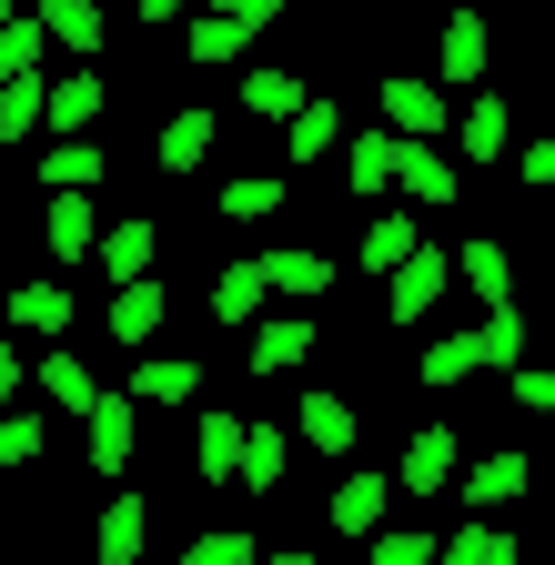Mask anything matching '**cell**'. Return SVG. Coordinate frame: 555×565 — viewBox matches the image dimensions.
Masks as SVG:
<instances>
[{"label": "cell", "mask_w": 555, "mask_h": 565, "mask_svg": "<svg viewBox=\"0 0 555 565\" xmlns=\"http://www.w3.org/2000/svg\"><path fill=\"white\" fill-rule=\"evenodd\" d=\"M384 121H394L404 141H435V131H455L465 111L445 102V82H425V71H394V82H384Z\"/></svg>", "instance_id": "1"}, {"label": "cell", "mask_w": 555, "mask_h": 565, "mask_svg": "<svg viewBox=\"0 0 555 565\" xmlns=\"http://www.w3.org/2000/svg\"><path fill=\"white\" fill-rule=\"evenodd\" d=\"M394 484H404V494H445V484H465V435H445V424L404 435V455H394Z\"/></svg>", "instance_id": "2"}, {"label": "cell", "mask_w": 555, "mask_h": 565, "mask_svg": "<svg viewBox=\"0 0 555 565\" xmlns=\"http://www.w3.org/2000/svg\"><path fill=\"white\" fill-rule=\"evenodd\" d=\"M243 455H253V424L202 404V414H192V475H202V484H243Z\"/></svg>", "instance_id": "3"}, {"label": "cell", "mask_w": 555, "mask_h": 565, "mask_svg": "<svg viewBox=\"0 0 555 565\" xmlns=\"http://www.w3.org/2000/svg\"><path fill=\"white\" fill-rule=\"evenodd\" d=\"M445 282H465V273H455V253H445V243H425L404 273H384V313H394V323H425Z\"/></svg>", "instance_id": "4"}, {"label": "cell", "mask_w": 555, "mask_h": 565, "mask_svg": "<svg viewBox=\"0 0 555 565\" xmlns=\"http://www.w3.org/2000/svg\"><path fill=\"white\" fill-rule=\"evenodd\" d=\"M41 253H51V263H92V253H102L92 192H51V202H41Z\"/></svg>", "instance_id": "5"}, {"label": "cell", "mask_w": 555, "mask_h": 565, "mask_svg": "<svg viewBox=\"0 0 555 565\" xmlns=\"http://www.w3.org/2000/svg\"><path fill=\"white\" fill-rule=\"evenodd\" d=\"M82 455H92V475H102V484H121V475H131V455H142V404L111 394V404L92 414V445H82Z\"/></svg>", "instance_id": "6"}, {"label": "cell", "mask_w": 555, "mask_h": 565, "mask_svg": "<svg viewBox=\"0 0 555 565\" xmlns=\"http://www.w3.org/2000/svg\"><path fill=\"white\" fill-rule=\"evenodd\" d=\"M384 505H394V475L354 465V475L333 484V505H323V525H333V535H384Z\"/></svg>", "instance_id": "7"}, {"label": "cell", "mask_w": 555, "mask_h": 565, "mask_svg": "<svg viewBox=\"0 0 555 565\" xmlns=\"http://www.w3.org/2000/svg\"><path fill=\"white\" fill-rule=\"evenodd\" d=\"M152 253H162V223H152V212H121V223L102 233V273H111V294H121V282H152Z\"/></svg>", "instance_id": "8"}, {"label": "cell", "mask_w": 555, "mask_h": 565, "mask_svg": "<svg viewBox=\"0 0 555 565\" xmlns=\"http://www.w3.org/2000/svg\"><path fill=\"white\" fill-rule=\"evenodd\" d=\"M213 141H223V111H202V102H192V111H172V121H162L152 162H162V172H202V162H213Z\"/></svg>", "instance_id": "9"}, {"label": "cell", "mask_w": 555, "mask_h": 565, "mask_svg": "<svg viewBox=\"0 0 555 565\" xmlns=\"http://www.w3.org/2000/svg\"><path fill=\"white\" fill-rule=\"evenodd\" d=\"M525 484H535L525 455H484V465H465V505L474 515H505V505H525Z\"/></svg>", "instance_id": "10"}, {"label": "cell", "mask_w": 555, "mask_h": 565, "mask_svg": "<svg viewBox=\"0 0 555 565\" xmlns=\"http://www.w3.org/2000/svg\"><path fill=\"white\" fill-rule=\"evenodd\" d=\"M41 394H51V404H61V414H82V424H92V414H102V404H111V394H102V374H92V364H82V353H61V343H51V353H41Z\"/></svg>", "instance_id": "11"}, {"label": "cell", "mask_w": 555, "mask_h": 565, "mask_svg": "<svg viewBox=\"0 0 555 565\" xmlns=\"http://www.w3.org/2000/svg\"><path fill=\"white\" fill-rule=\"evenodd\" d=\"M484 61H495V31H484L474 11H455L445 21V51H435V82L455 92V82H484Z\"/></svg>", "instance_id": "12"}, {"label": "cell", "mask_w": 555, "mask_h": 565, "mask_svg": "<svg viewBox=\"0 0 555 565\" xmlns=\"http://www.w3.org/2000/svg\"><path fill=\"white\" fill-rule=\"evenodd\" d=\"M455 273H465V294H474L484 313H505V303H515V253H505V243H465Z\"/></svg>", "instance_id": "13"}, {"label": "cell", "mask_w": 555, "mask_h": 565, "mask_svg": "<svg viewBox=\"0 0 555 565\" xmlns=\"http://www.w3.org/2000/svg\"><path fill=\"white\" fill-rule=\"evenodd\" d=\"M263 273H273V294H284V303H313V294H333V253H313V243L263 253Z\"/></svg>", "instance_id": "14"}, {"label": "cell", "mask_w": 555, "mask_h": 565, "mask_svg": "<svg viewBox=\"0 0 555 565\" xmlns=\"http://www.w3.org/2000/svg\"><path fill=\"white\" fill-rule=\"evenodd\" d=\"M92 535H102V565H142V545H152V505H142V494H111Z\"/></svg>", "instance_id": "15"}, {"label": "cell", "mask_w": 555, "mask_h": 565, "mask_svg": "<svg viewBox=\"0 0 555 565\" xmlns=\"http://www.w3.org/2000/svg\"><path fill=\"white\" fill-rule=\"evenodd\" d=\"M102 111H111V82H102V71H72V82H51V131H61V141H82Z\"/></svg>", "instance_id": "16"}, {"label": "cell", "mask_w": 555, "mask_h": 565, "mask_svg": "<svg viewBox=\"0 0 555 565\" xmlns=\"http://www.w3.org/2000/svg\"><path fill=\"white\" fill-rule=\"evenodd\" d=\"M404 192V131H354V202Z\"/></svg>", "instance_id": "17"}, {"label": "cell", "mask_w": 555, "mask_h": 565, "mask_svg": "<svg viewBox=\"0 0 555 565\" xmlns=\"http://www.w3.org/2000/svg\"><path fill=\"white\" fill-rule=\"evenodd\" d=\"M465 374H484V333H435L425 353H414V384H465Z\"/></svg>", "instance_id": "18"}, {"label": "cell", "mask_w": 555, "mask_h": 565, "mask_svg": "<svg viewBox=\"0 0 555 565\" xmlns=\"http://www.w3.org/2000/svg\"><path fill=\"white\" fill-rule=\"evenodd\" d=\"M293 435H303L313 455H354V404H343V394H303Z\"/></svg>", "instance_id": "19"}, {"label": "cell", "mask_w": 555, "mask_h": 565, "mask_svg": "<svg viewBox=\"0 0 555 565\" xmlns=\"http://www.w3.org/2000/svg\"><path fill=\"white\" fill-rule=\"evenodd\" d=\"M41 31L61 51H111V21H102V0H41Z\"/></svg>", "instance_id": "20"}, {"label": "cell", "mask_w": 555, "mask_h": 565, "mask_svg": "<svg viewBox=\"0 0 555 565\" xmlns=\"http://www.w3.org/2000/svg\"><path fill=\"white\" fill-rule=\"evenodd\" d=\"M102 172H111V162H102V141H92V131H82V141H51V152H41V182H51V192H102Z\"/></svg>", "instance_id": "21"}, {"label": "cell", "mask_w": 555, "mask_h": 565, "mask_svg": "<svg viewBox=\"0 0 555 565\" xmlns=\"http://www.w3.org/2000/svg\"><path fill=\"white\" fill-rule=\"evenodd\" d=\"M202 364L192 353H152V364H131V404H192Z\"/></svg>", "instance_id": "22"}, {"label": "cell", "mask_w": 555, "mask_h": 565, "mask_svg": "<svg viewBox=\"0 0 555 565\" xmlns=\"http://www.w3.org/2000/svg\"><path fill=\"white\" fill-rule=\"evenodd\" d=\"M414 253H425V233H414V212H374V223H364V273H404Z\"/></svg>", "instance_id": "23"}, {"label": "cell", "mask_w": 555, "mask_h": 565, "mask_svg": "<svg viewBox=\"0 0 555 565\" xmlns=\"http://www.w3.org/2000/svg\"><path fill=\"white\" fill-rule=\"evenodd\" d=\"M263 294H273L263 253H253V263H223V273H213V313H223V323H253V313H263Z\"/></svg>", "instance_id": "24"}, {"label": "cell", "mask_w": 555, "mask_h": 565, "mask_svg": "<svg viewBox=\"0 0 555 565\" xmlns=\"http://www.w3.org/2000/svg\"><path fill=\"white\" fill-rule=\"evenodd\" d=\"M455 141H465L474 162H505V152H515V111H505L495 92H484V102H474V111L455 121Z\"/></svg>", "instance_id": "25"}, {"label": "cell", "mask_w": 555, "mask_h": 565, "mask_svg": "<svg viewBox=\"0 0 555 565\" xmlns=\"http://www.w3.org/2000/svg\"><path fill=\"white\" fill-rule=\"evenodd\" d=\"M293 364H313V323L303 313H284V323L253 333V374H293Z\"/></svg>", "instance_id": "26"}, {"label": "cell", "mask_w": 555, "mask_h": 565, "mask_svg": "<svg viewBox=\"0 0 555 565\" xmlns=\"http://www.w3.org/2000/svg\"><path fill=\"white\" fill-rule=\"evenodd\" d=\"M303 102H313V92L293 82V71H284V61H263V71H253V82H243V111H253V121H293Z\"/></svg>", "instance_id": "27"}, {"label": "cell", "mask_w": 555, "mask_h": 565, "mask_svg": "<svg viewBox=\"0 0 555 565\" xmlns=\"http://www.w3.org/2000/svg\"><path fill=\"white\" fill-rule=\"evenodd\" d=\"M11 323L61 343V333H72V294H61V282H11Z\"/></svg>", "instance_id": "28"}, {"label": "cell", "mask_w": 555, "mask_h": 565, "mask_svg": "<svg viewBox=\"0 0 555 565\" xmlns=\"http://www.w3.org/2000/svg\"><path fill=\"white\" fill-rule=\"evenodd\" d=\"M333 141H343V111H333V102L313 92V102H303V111L284 121V152H293V162H323V152H333Z\"/></svg>", "instance_id": "29"}, {"label": "cell", "mask_w": 555, "mask_h": 565, "mask_svg": "<svg viewBox=\"0 0 555 565\" xmlns=\"http://www.w3.org/2000/svg\"><path fill=\"white\" fill-rule=\"evenodd\" d=\"M162 333V282H121L111 294V343H152Z\"/></svg>", "instance_id": "30"}, {"label": "cell", "mask_w": 555, "mask_h": 565, "mask_svg": "<svg viewBox=\"0 0 555 565\" xmlns=\"http://www.w3.org/2000/svg\"><path fill=\"white\" fill-rule=\"evenodd\" d=\"M284 475H293V435H284V424H253V455H243V484H253V494H284Z\"/></svg>", "instance_id": "31"}, {"label": "cell", "mask_w": 555, "mask_h": 565, "mask_svg": "<svg viewBox=\"0 0 555 565\" xmlns=\"http://www.w3.org/2000/svg\"><path fill=\"white\" fill-rule=\"evenodd\" d=\"M404 192L414 202H465V182H455V162L435 152V141H404Z\"/></svg>", "instance_id": "32"}, {"label": "cell", "mask_w": 555, "mask_h": 565, "mask_svg": "<svg viewBox=\"0 0 555 565\" xmlns=\"http://www.w3.org/2000/svg\"><path fill=\"white\" fill-rule=\"evenodd\" d=\"M284 202H293V192L273 182V172H243V182H223V202H213V212H223V223H273Z\"/></svg>", "instance_id": "33"}, {"label": "cell", "mask_w": 555, "mask_h": 565, "mask_svg": "<svg viewBox=\"0 0 555 565\" xmlns=\"http://www.w3.org/2000/svg\"><path fill=\"white\" fill-rule=\"evenodd\" d=\"M51 131V82H0V141Z\"/></svg>", "instance_id": "34"}, {"label": "cell", "mask_w": 555, "mask_h": 565, "mask_svg": "<svg viewBox=\"0 0 555 565\" xmlns=\"http://www.w3.org/2000/svg\"><path fill=\"white\" fill-rule=\"evenodd\" d=\"M41 51H51L41 11H31V21H0V82H41Z\"/></svg>", "instance_id": "35"}, {"label": "cell", "mask_w": 555, "mask_h": 565, "mask_svg": "<svg viewBox=\"0 0 555 565\" xmlns=\"http://www.w3.org/2000/svg\"><path fill=\"white\" fill-rule=\"evenodd\" d=\"M445 565H515V535L474 515V525H455V535H445Z\"/></svg>", "instance_id": "36"}, {"label": "cell", "mask_w": 555, "mask_h": 565, "mask_svg": "<svg viewBox=\"0 0 555 565\" xmlns=\"http://www.w3.org/2000/svg\"><path fill=\"white\" fill-rule=\"evenodd\" d=\"M243 41H253V31H243V21H223V11H202V21H192V41H182V51H192V61H202V71H223V61H243Z\"/></svg>", "instance_id": "37"}, {"label": "cell", "mask_w": 555, "mask_h": 565, "mask_svg": "<svg viewBox=\"0 0 555 565\" xmlns=\"http://www.w3.org/2000/svg\"><path fill=\"white\" fill-rule=\"evenodd\" d=\"M182 565H263V555H253V525H213L182 545Z\"/></svg>", "instance_id": "38"}, {"label": "cell", "mask_w": 555, "mask_h": 565, "mask_svg": "<svg viewBox=\"0 0 555 565\" xmlns=\"http://www.w3.org/2000/svg\"><path fill=\"white\" fill-rule=\"evenodd\" d=\"M374 565H445L435 555V525H384L374 535Z\"/></svg>", "instance_id": "39"}, {"label": "cell", "mask_w": 555, "mask_h": 565, "mask_svg": "<svg viewBox=\"0 0 555 565\" xmlns=\"http://www.w3.org/2000/svg\"><path fill=\"white\" fill-rule=\"evenodd\" d=\"M484 364H525V303H505V313H484Z\"/></svg>", "instance_id": "40"}, {"label": "cell", "mask_w": 555, "mask_h": 565, "mask_svg": "<svg viewBox=\"0 0 555 565\" xmlns=\"http://www.w3.org/2000/svg\"><path fill=\"white\" fill-rule=\"evenodd\" d=\"M41 445H51V424L31 404H11V424H0V465H41Z\"/></svg>", "instance_id": "41"}, {"label": "cell", "mask_w": 555, "mask_h": 565, "mask_svg": "<svg viewBox=\"0 0 555 565\" xmlns=\"http://www.w3.org/2000/svg\"><path fill=\"white\" fill-rule=\"evenodd\" d=\"M515 414H555V364H515Z\"/></svg>", "instance_id": "42"}, {"label": "cell", "mask_w": 555, "mask_h": 565, "mask_svg": "<svg viewBox=\"0 0 555 565\" xmlns=\"http://www.w3.org/2000/svg\"><path fill=\"white\" fill-rule=\"evenodd\" d=\"M202 11H223V21H243V31H273L293 0H202Z\"/></svg>", "instance_id": "43"}, {"label": "cell", "mask_w": 555, "mask_h": 565, "mask_svg": "<svg viewBox=\"0 0 555 565\" xmlns=\"http://www.w3.org/2000/svg\"><path fill=\"white\" fill-rule=\"evenodd\" d=\"M525 192H555V131L525 141Z\"/></svg>", "instance_id": "44"}, {"label": "cell", "mask_w": 555, "mask_h": 565, "mask_svg": "<svg viewBox=\"0 0 555 565\" xmlns=\"http://www.w3.org/2000/svg\"><path fill=\"white\" fill-rule=\"evenodd\" d=\"M131 11H142V31H162V21H182L192 0H131Z\"/></svg>", "instance_id": "45"}, {"label": "cell", "mask_w": 555, "mask_h": 565, "mask_svg": "<svg viewBox=\"0 0 555 565\" xmlns=\"http://www.w3.org/2000/svg\"><path fill=\"white\" fill-rule=\"evenodd\" d=\"M273 565H323V555H303V545H284V555H273Z\"/></svg>", "instance_id": "46"}, {"label": "cell", "mask_w": 555, "mask_h": 565, "mask_svg": "<svg viewBox=\"0 0 555 565\" xmlns=\"http://www.w3.org/2000/svg\"><path fill=\"white\" fill-rule=\"evenodd\" d=\"M92 565H102V555H92Z\"/></svg>", "instance_id": "47"}]
</instances>
